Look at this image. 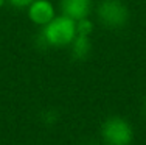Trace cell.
I'll list each match as a JSON object with an SVG mask.
<instances>
[{"mask_svg":"<svg viewBox=\"0 0 146 145\" xmlns=\"http://www.w3.org/2000/svg\"><path fill=\"white\" fill-rule=\"evenodd\" d=\"M40 37L48 47H70L76 37V22L61 14L42 27Z\"/></svg>","mask_w":146,"mask_h":145,"instance_id":"6da1fadb","label":"cell"},{"mask_svg":"<svg viewBox=\"0 0 146 145\" xmlns=\"http://www.w3.org/2000/svg\"><path fill=\"white\" fill-rule=\"evenodd\" d=\"M96 14L100 22L107 28H121L129 20V9L121 0H101Z\"/></svg>","mask_w":146,"mask_h":145,"instance_id":"7a4b0ae2","label":"cell"},{"mask_svg":"<svg viewBox=\"0 0 146 145\" xmlns=\"http://www.w3.org/2000/svg\"><path fill=\"white\" fill-rule=\"evenodd\" d=\"M103 139L110 145H129L134 137V131L127 120L123 117H109L101 128Z\"/></svg>","mask_w":146,"mask_h":145,"instance_id":"3957f363","label":"cell"},{"mask_svg":"<svg viewBox=\"0 0 146 145\" xmlns=\"http://www.w3.org/2000/svg\"><path fill=\"white\" fill-rule=\"evenodd\" d=\"M27 9H28L30 20L39 27L47 25L50 20H53L56 17L54 6L50 0H34Z\"/></svg>","mask_w":146,"mask_h":145,"instance_id":"277c9868","label":"cell"},{"mask_svg":"<svg viewBox=\"0 0 146 145\" xmlns=\"http://www.w3.org/2000/svg\"><path fill=\"white\" fill-rule=\"evenodd\" d=\"M61 11L75 22L86 19L92 11V0H61Z\"/></svg>","mask_w":146,"mask_h":145,"instance_id":"5b68a950","label":"cell"},{"mask_svg":"<svg viewBox=\"0 0 146 145\" xmlns=\"http://www.w3.org/2000/svg\"><path fill=\"white\" fill-rule=\"evenodd\" d=\"M70 50H72V56L75 58V59H78V61L86 59L90 55V51H92V41H90V36L76 34V37L70 44Z\"/></svg>","mask_w":146,"mask_h":145,"instance_id":"8992f818","label":"cell"},{"mask_svg":"<svg viewBox=\"0 0 146 145\" xmlns=\"http://www.w3.org/2000/svg\"><path fill=\"white\" fill-rule=\"evenodd\" d=\"M93 31V23L89 17L81 20H76V34H81V36H90Z\"/></svg>","mask_w":146,"mask_h":145,"instance_id":"52a82bcc","label":"cell"},{"mask_svg":"<svg viewBox=\"0 0 146 145\" xmlns=\"http://www.w3.org/2000/svg\"><path fill=\"white\" fill-rule=\"evenodd\" d=\"M58 120H59V114L51 108L50 109H44V111L40 112V122H42L44 125H47V126H53Z\"/></svg>","mask_w":146,"mask_h":145,"instance_id":"ba28073f","label":"cell"},{"mask_svg":"<svg viewBox=\"0 0 146 145\" xmlns=\"http://www.w3.org/2000/svg\"><path fill=\"white\" fill-rule=\"evenodd\" d=\"M8 2L11 3L14 8H20V9H22V8H28L34 0H8Z\"/></svg>","mask_w":146,"mask_h":145,"instance_id":"9c48e42d","label":"cell"},{"mask_svg":"<svg viewBox=\"0 0 146 145\" xmlns=\"http://www.w3.org/2000/svg\"><path fill=\"white\" fill-rule=\"evenodd\" d=\"M143 114H145V119H146V98H145V103H143Z\"/></svg>","mask_w":146,"mask_h":145,"instance_id":"30bf717a","label":"cell"},{"mask_svg":"<svg viewBox=\"0 0 146 145\" xmlns=\"http://www.w3.org/2000/svg\"><path fill=\"white\" fill-rule=\"evenodd\" d=\"M5 2H6V0H0V8L3 6V3H5Z\"/></svg>","mask_w":146,"mask_h":145,"instance_id":"8fae6325","label":"cell"},{"mask_svg":"<svg viewBox=\"0 0 146 145\" xmlns=\"http://www.w3.org/2000/svg\"><path fill=\"white\" fill-rule=\"evenodd\" d=\"M86 145H96V144H93V142H89V144H86Z\"/></svg>","mask_w":146,"mask_h":145,"instance_id":"7c38bea8","label":"cell"},{"mask_svg":"<svg viewBox=\"0 0 146 145\" xmlns=\"http://www.w3.org/2000/svg\"><path fill=\"white\" fill-rule=\"evenodd\" d=\"M106 145H110V144H106Z\"/></svg>","mask_w":146,"mask_h":145,"instance_id":"4fadbf2b","label":"cell"}]
</instances>
